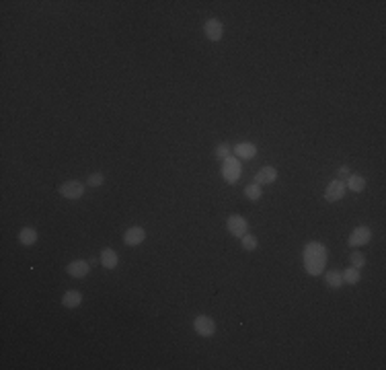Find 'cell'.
Returning a JSON list of instances; mask_svg holds the SVG:
<instances>
[{
	"instance_id": "obj_1",
	"label": "cell",
	"mask_w": 386,
	"mask_h": 370,
	"mask_svg": "<svg viewBox=\"0 0 386 370\" xmlns=\"http://www.w3.org/2000/svg\"><path fill=\"white\" fill-rule=\"evenodd\" d=\"M304 267L310 276H321L327 265V247L318 241H312L304 247Z\"/></svg>"
},
{
	"instance_id": "obj_2",
	"label": "cell",
	"mask_w": 386,
	"mask_h": 370,
	"mask_svg": "<svg viewBox=\"0 0 386 370\" xmlns=\"http://www.w3.org/2000/svg\"><path fill=\"white\" fill-rule=\"evenodd\" d=\"M193 329H195L197 335H201V338H212V335L216 333V323H214L212 317L199 315V317H195V321H193Z\"/></svg>"
},
{
	"instance_id": "obj_3",
	"label": "cell",
	"mask_w": 386,
	"mask_h": 370,
	"mask_svg": "<svg viewBox=\"0 0 386 370\" xmlns=\"http://www.w3.org/2000/svg\"><path fill=\"white\" fill-rule=\"evenodd\" d=\"M222 177L226 179V183H234L239 177H241V165H239V159H224V165H222Z\"/></svg>"
},
{
	"instance_id": "obj_4",
	"label": "cell",
	"mask_w": 386,
	"mask_h": 370,
	"mask_svg": "<svg viewBox=\"0 0 386 370\" xmlns=\"http://www.w3.org/2000/svg\"><path fill=\"white\" fill-rule=\"evenodd\" d=\"M370 239H372V230L368 228V226H358V228L351 230L347 243H349L351 247H362V245H366V243H370Z\"/></svg>"
},
{
	"instance_id": "obj_5",
	"label": "cell",
	"mask_w": 386,
	"mask_h": 370,
	"mask_svg": "<svg viewBox=\"0 0 386 370\" xmlns=\"http://www.w3.org/2000/svg\"><path fill=\"white\" fill-rule=\"evenodd\" d=\"M60 193L66 197V199H78L85 193V185L80 181H66L60 185Z\"/></svg>"
},
{
	"instance_id": "obj_6",
	"label": "cell",
	"mask_w": 386,
	"mask_h": 370,
	"mask_svg": "<svg viewBox=\"0 0 386 370\" xmlns=\"http://www.w3.org/2000/svg\"><path fill=\"white\" fill-rule=\"evenodd\" d=\"M226 226H228V232L230 234H234V237H245L247 234V230H249V224H247V220L243 216H239V214H232L230 218H228V222H226Z\"/></svg>"
},
{
	"instance_id": "obj_7",
	"label": "cell",
	"mask_w": 386,
	"mask_h": 370,
	"mask_svg": "<svg viewBox=\"0 0 386 370\" xmlns=\"http://www.w3.org/2000/svg\"><path fill=\"white\" fill-rule=\"evenodd\" d=\"M144 239H146V230H144L142 226H131V228H128L126 234H124V243H126L128 247H138V245L144 243Z\"/></svg>"
},
{
	"instance_id": "obj_8",
	"label": "cell",
	"mask_w": 386,
	"mask_h": 370,
	"mask_svg": "<svg viewBox=\"0 0 386 370\" xmlns=\"http://www.w3.org/2000/svg\"><path fill=\"white\" fill-rule=\"evenodd\" d=\"M345 181H341V179H335V181H331L329 185H327V191H325V199L327 201H337V199H341L343 195H345Z\"/></svg>"
},
{
	"instance_id": "obj_9",
	"label": "cell",
	"mask_w": 386,
	"mask_h": 370,
	"mask_svg": "<svg viewBox=\"0 0 386 370\" xmlns=\"http://www.w3.org/2000/svg\"><path fill=\"white\" fill-rule=\"evenodd\" d=\"M204 31H206V37L210 41H220L222 39V33H224V25L218 21V19H208L206 25H204Z\"/></svg>"
},
{
	"instance_id": "obj_10",
	"label": "cell",
	"mask_w": 386,
	"mask_h": 370,
	"mask_svg": "<svg viewBox=\"0 0 386 370\" xmlns=\"http://www.w3.org/2000/svg\"><path fill=\"white\" fill-rule=\"evenodd\" d=\"M91 263L89 261H85V259H76V261H70L68 263V267H66V272H68L72 278H85L87 274H89V267Z\"/></svg>"
},
{
	"instance_id": "obj_11",
	"label": "cell",
	"mask_w": 386,
	"mask_h": 370,
	"mask_svg": "<svg viewBox=\"0 0 386 370\" xmlns=\"http://www.w3.org/2000/svg\"><path fill=\"white\" fill-rule=\"evenodd\" d=\"M277 179V169L275 167H263V169H259V173L255 175V183L257 185H269V183H273Z\"/></svg>"
},
{
	"instance_id": "obj_12",
	"label": "cell",
	"mask_w": 386,
	"mask_h": 370,
	"mask_svg": "<svg viewBox=\"0 0 386 370\" xmlns=\"http://www.w3.org/2000/svg\"><path fill=\"white\" fill-rule=\"evenodd\" d=\"M80 302H82V294L78 290H66L62 296V305L66 309H76L80 307Z\"/></svg>"
},
{
	"instance_id": "obj_13",
	"label": "cell",
	"mask_w": 386,
	"mask_h": 370,
	"mask_svg": "<svg viewBox=\"0 0 386 370\" xmlns=\"http://www.w3.org/2000/svg\"><path fill=\"white\" fill-rule=\"evenodd\" d=\"M234 153H237V157H239V159L249 161V159H253V157H255L257 146H255V144H251V142H241V144H237V148H234Z\"/></svg>"
},
{
	"instance_id": "obj_14",
	"label": "cell",
	"mask_w": 386,
	"mask_h": 370,
	"mask_svg": "<svg viewBox=\"0 0 386 370\" xmlns=\"http://www.w3.org/2000/svg\"><path fill=\"white\" fill-rule=\"evenodd\" d=\"M101 263H103V267H107V270H113V267H117V263H120V257H117V253L113 249H103V253H101Z\"/></svg>"
},
{
	"instance_id": "obj_15",
	"label": "cell",
	"mask_w": 386,
	"mask_h": 370,
	"mask_svg": "<svg viewBox=\"0 0 386 370\" xmlns=\"http://www.w3.org/2000/svg\"><path fill=\"white\" fill-rule=\"evenodd\" d=\"M19 241L23 243V245H33L37 241V230L35 228H31V226H25V228H21V232H19Z\"/></svg>"
},
{
	"instance_id": "obj_16",
	"label": "cell",
	"mask_w": 386,
	"mask_h": 370,
	"mask_svg": "<svg viewBox=\"0 0 386 370\" xmlns=\"http://www.w3.org/2000/svg\"><path fill=\"white\" fill-rule=\"evenodd\" d=\"M345 187H349L351 191H364L366 187V179L362 175H349L345 181Z\"/></svg>"
},
{
	"instance_id": "obj_17",
	"label": "cell",
	"mask_w": 386,
	"mask_h": 370,
	"mask_svg": "<svg viewBox=\"0 0 386 370\" xmlns=\"http://www.w3.org/2000/svg\"><path fill=\"white\" fill-rule=\"evenodd\" d=\"M325 282H327L329 288H341V286H343V276H341V272L331 270V272L325 274Z\"/></svg>"
},
{
	"instance_id": "obj_18",
	"label": "cell",
	"mask_w": 386,
	"mask_h": 370,
	"mask_svg": "<svg viewBox=\"0 0 386 370\" xmlns=\"http://www.w3.org/2000/svg\"><path fill=\"white\" fill-rule=\"evenodd\" d=\"M343 284H358L360 282V270H356V267H349V270H345L343 274Z\"/></svg>"
},
{
	"instance_id": "obj_19",
	"label": "cell",
	"mask_w": 386,
	"mask_h": 370,
	"mask_svg": "<svg viewBox=\"0 0 386 370\" xmlns=\"http://www.w3.org/2000/svg\"><path fill=\"white\" fill-rule=\"evenodd\" d=\"M245 195H247L249 199H259V197L263 195V191H261V187H259V185L253 181L251 185H247V187H245Z\"/></svg>"
},
{
	"instance_id": "obj_20",
	"label": "cell",
	"mask_w": 386,
	"mask_h": 370,
	"mask_svg": "<svg viewBox=\"0 0 386 370\" xmlns=\"http://www.w3.org/2000/svg\"><path fill=\"white\" fill-rule=\"evenodd\" d=\"M241 243H243V251L257 249V239L253 237V234H245V237H241Z\"/></svg>"
},
{
	"instance_id": "obj_21",
	"label": "cell",
	"mask_w": 386,
	"mask_h": 370,
	"mask_svg": "<svg viewBox=\"0 0 386 370\" xmlns=\"http://www.w3.org/2000/svg\"><path fill=\"white\" fill-rule=\"evenodd\" d=\"M349 261H351V267L360 270V267H364V263H366V257L360 253V251H354V253H351V257H349Z\"/></svg>"
},
{
	"instance_id": "obj_22",
	"label": "cell",
	"mask_w": 386,
	"mask_h": 370,
	"mask_svg": "<svg viewBox=\"0 0 386 370\" xmlns=\"http://www.w3.org/2000/svg\"><path fill=\"white\" fill-rule=\"evenodd\" d=\"M214 155H216L218 159H222V161H224V159H228V157H230V146H228L226 142L218 144V146H216V150H214Z\"/></svg>"
},
{
	"instance_id": "obj_23",
	"label": "cell",
	"mask_w": 386,
	"mask_h": 370,
	"mask_svg": "<svg viewBox=\"0 0 386 370\" xmlns=\"http://www.w3.org/2000/svg\"><path fill=\"white\" fill-rule=\"evenodd\" d=\"M103 181H105V177H103V173H93V175H89V185L91 187H101L103 185Z\"/></svg>"
},
{
	"instance_id": "obj_24",
	"label": "cell",
	"mask_w": 386,
	"mask_h": 370,
	"mask_svg": "<svg viewBox=\"0 0 386 370\" xmlns=\"http://www.w3.org/2000/svg\"><path fill=\"white\" fill-rule=\"evenodd\" d=\"M337 175H339V179L343 181V179L349 177V169H347V167H339V169H337Z\"/></svg>"
}]
</instances>
